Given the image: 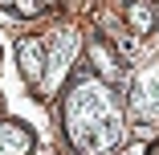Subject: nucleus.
<instances>
[{
  "label": "nucleus",
  "instance_id": "nucleus-1",
  "mask_svg": "<svg viewBox=\"0 0 159 155\" xmlns=\"http://www.w3.org/2000/svg\"><path fill=\"white\" fill-rule=\"evenodd\" d=\"M135 114L143 122L159 118V70H151L147 78H139V90H135Z\"/></svg>",
  "mask_w": 159,
  "mask_h": 155
},
{
  "label": "nucleus",
  "instance_id": "nucleus-2",
  "mask_svg": "<svg viewBox=\"0 0 159 155\" xmlns=\"http://www.w3.org/2000/svg\"><path fill=\"white\" fill-rule=\"evenodd\" d=\"M131 25L147 33V29H151V8H147V4H135V8H131Z\"/></svg>",
  "mask_w": 159,
  "mask_h": 155
}]
</instances>
